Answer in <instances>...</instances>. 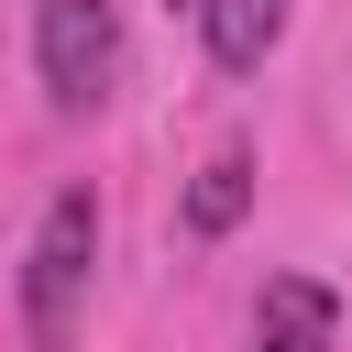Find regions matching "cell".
<instances>
[{
	"label": "cell",
	"mask_w": 352,
	"mask_h": 352,
	"mask_svg": "<svg viewBox=\"0 0 352 352\" xmlns=\"http://www.w3.org/2000/svg\"><path fill=\"white\" fill-rule=\"evenodd\" d=\"M253 352H341V297L319 275H264L253 297Z\"/></svg>",
	"instance_id": "3957f363"
},
{
	"label": "cell",
	"mask_w": 352,
	"mask_h": 352,
	"mask_svg": "<svg viewBox=\"0 0 352 352\" xmlns=\"http://www.w3.org/2000/svg\"><path fill=\"white\" fill-rule=\"evenodd\" d=\"M242 209H253V154H242V143H220V154L198 165V187H187V231H198V242H220Z\"/></svg>",
	"instance_id": "5b68a950"
},
{
	"label": "cell",
	"mask_w": 352,
	"mask_h": 352,
	"mask_svg": "<svg viewBox=\"0 0 352 352\" xmlns=\"http://www.w3.org/2000/svg\"><path fill=\"white\" fill-rule=\"evenodd\" d=\"M88 253H99V198L66 187L33 231V264H22V308H33V352H66V319H77V286H88Z\"/></svg>",
	"instance_id": "6da1fadb"
},
{
	"label": "cell",
	"mask_w": 352,
	"mask_h": 352,
	"mask_svg": "<svg viewBox=\"0 0 352 352\" xmlns=\"http://www.w3.org/2000/svg\"><path fill=\"white\" fill-rule=\"evenodd\" d=\"M198 22H209V55L231 77H253L275 55V33H286V0H198Z\"/></svg>",
	"instance_id": "277c9868"
},
{
	"label": "cell",
	"mask_w": 352,
	"mask_h": 352,
	"mask_svg": "<svg viewBox=\"0 0 352 352\" xmlns=\"http://www.w3.org/2000/svg\"><path fill=\"white\" fill-rule=\"evenodd\" d=\"M33 55H44L55 110H99L110 77H121V22H110V0H33Z\"/></svg>",
	"instance_id": "7a4b0ae2"
}]
</instances>
